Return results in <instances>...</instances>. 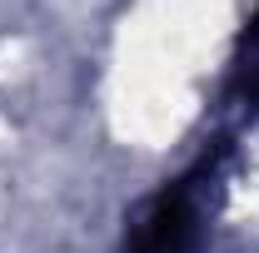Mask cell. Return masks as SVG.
Segmentation results:
<instances>
[{"label":"cell","mask_w":259,"mask_h":253,"mask_svg":"<svg viewBox=\"0 0 259 253\" xmlns=\"http://www.w3.org/2000/svg\"><path fill=\"white\" fill-rule=\"evenodd\" d=\"M220 164L204 159L194 174L164 184L135 219L130 253H204L209 243V199H214Z\"/></svg>","instance_id":"cell-1"},{"label":"cell","mask_w":259,"mask_h":253,"mask_svg":"<svg viewBox=\"0 0 259 253\" xmlns=\"http://www.w3.org/2000/svg\"><path fill=\"white\" fill-rule=\"evenodd\" d=\"M239 90L259 104V5L244 25V50H239Z\"/></svg>","instance_id":"cell-2"}]
</instances>
